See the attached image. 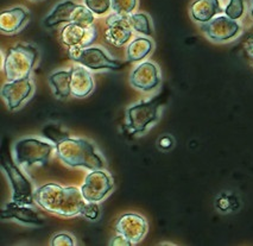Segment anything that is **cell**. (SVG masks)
<instances>
[{"label":"cell","mask_w":253,"mask_h":246,"mask_svg":"<svg viewBox=\"0 0 253 246\" xmlns=\"http://www.w3.org/2000/svg\"><path fill=\"white\" fill-rule=\"evenodd\" d=\"M35 201L41 208L61 216L84 215L88 201L78 187H62L57 183H46L35 190Z\"/></svg>","instance_id":"1"},{"label":"cell","mask_w":253,"mask_h":246,"mask_svg":"<svg viewBox=\"0 0 253 246\" xmlns=\"http://www.w3.org/2000/svg\"><path fill=\"white\" fill-rule=\"evenodd\" d=\"M56 155L66 165L72 168H86L88 170L105 168L104 158L95 146L84 138H69L56 145Z\"/></svg>","instance_id":"2"},{"label":"cell","mask_w":253,"mask_h":246,"mask_svg":"<svg viewBox=\"0 0 253 246\" xmlns=\"http://www.w3.org/2000/svg\"><path fill=\"white\" fill-rule=\"evenodd\" d=\"M38 57L40 51L32 44L19 43L8 49L2 61V70L7 80L14 81L30 78Z\"/></svg>","instance_id":"3"},{"label":"cell","mask_w":253,"mask_h":246,"mask_svg":"<svg viewBox=\"0 0 253 246\" xmlns=\"http://www.w3.org/2000/svg\"><path fill=\"white\" fill-rule=\"evenodd\" d=\"M94 20L95 14L86 5H80L73 0H63L52 8L50 14L44 19L43 24L48 29L69 23L90 26L94 24Z\"/></svg>","instance_id":"4"},{"label":"cell","mask_w":253,"mask_h":246,"mask_svg":"<svg viewBox=\"0 0 253 246\" xmlns=\"http://www.w3.org/2000/svg\"><path fill=\"white\" fill-rule=\"evenodd\" d=\"M163 104V95L158 94L154 99L140 101L126 111V128L131 134H143L149 126L160 119V108Z\"/></svg>","instance_id":"5"},{"label":"cell","mask_w":253,"mask_h":246,"mask_svg":"<svg viewBox=\"0 0 253 246\" xmlns=\"http://www.w3.org/2000/svg\"><path fill=\"white\" fill-rule=\"evenodd\" d=\"M16 161V160H14ZM11 152H2L1 166L12 187V201L18 202L20 205L34 206L35 190L31 181L25 176L24 172L19 169V164L14 163Z\"/></svg>","instance_id":"6"},{"label":"cell","mask_w":253,"mask_h":246,"mask_svg":"<svg viewBox=\"0 0 253 246\" xmlns=\"http://www.w3.org/2000/svg\"><path fill=\"white\" fill-rule=\"evenodd\" d=\"M54 149H56V145L48 142L37 138H23L14 145V160L19 165H25L26 168H30L35 164L46 165Z\"/></svg>","instance_id":"7"},{"label":"cell","mask_w":253,"mask_h":246,"mask_svg":"<svg viewBox=\"0 0 253 246\" xmlns=\"http://www.w3.org/2000/svg\"><path fill=\"white\" fill-rule=\"evenodd\" d=\"M68 55L76 63L86 67L89 70H94V72H99V70H119L126 64L111 57L105 50L96 48V46L72 49V50H68Z\"/></svg>","instance_id":"8"},{"label":"cell","mask_w":253,"mask_h":246,"mask_svg":"<svg viewBox=\"0 0 253 246\" xmlns=\"http://www.w3.org/2000/svg\"><path fill=\"white\" fill-rule=\"evenodd\" d=\"M114 188V182L111 175L102 169L90 170L81 186L82 196L86 201L100 202Z\"/></svg>","instance_id":"9"},{"label":"cell","mask_w":253,"mask_h":246,"mask_svg":"<svg viewBox=\"0 0 253 246\" xmlns=\"http://www.w3.org/2000/svg\"><path fill=\"white\" fill-rule=\"evenodd\" d=\"M96 36H98V32L93 25L84 26L76 24V23L66 24L62 28L60 34L61 42L69 50L90 46V44L95 41Z\"/></svg>","instance_id":"10"},{"label":"cell","mask_w":253,"mask_h":246,"mask_svg":"<svg viewBox=\"0 0 253 246\" xmlns=\"http://www.w3.org/2000/svg\"><path fill=\"white\" fill-rule=\"evenodd\" d=\"M118 234L124 237L130 245H136L140 243L148 232V222L145 218L136 213H126L119 216L116 224Z\"/></svg>","instance_id":"11"},{"label":"cell","mask_w":253,"mask_h":246,"mask_svg":"<svg viewBox=\"0 0 253 246\" xmlns=\"http://www.w3.org/2000/svg\"><path fill=\"white\" fill-rule=\"evenodd\" d=\"M133 35V29L128 16H123L114 12L106 18L105 38L114 46H123L128 42Z\"/></svg>","instance_id":"12"},{"label":"cell","mask_w":253,"mask_h":246,"mask_svg":"<svg viewBox=\"0 0 253 246\" xmlns=\"http://www.w3.org/2000/svg\"><path fill=\"white\" fill-rule=\"evenodd\" d=\"M34 93V83L31 79L8 81L1 88V96L6 101L8 110L16 111Z\"/></svg>","instance_id":"13"},{"label":"cell","mask_w":253,"mask_h":246,"mask_svg":"<svg viewBox=\"0 0 253 246\" xmlns=\"http://www.w3.org/2000/svg\"><path fill=\"white\" fill-rule=\"evenodd\" d=\"M160 69L155 63L146 61L140 63L132 72L130 82L134 88L143 92H151L161 84Z\"/></svg>","instance_id":"14"},{"label":"cell","mask_w":253,"mask_h":246,"mask_svg":"<svg viewBox=\"0 0 253 246\" xmlns=\"http://www.w3.org/2000/svg\"><path fill=\"white\" fill-rule=\"evenodd\" d=\"M202 30L208 38L216 42H225L234 38L239 34L240 25L227 16H219L208 23H205Z\"/></svg>","instance_id":"15"},{"label":"cell","mask_w":253,"mask_h":246,"mask_svg":"<svg viewBox=\"0 0 253 246\" xmlns=\"http://www.w3.org/2000/svg\"><path fill=\"white\" fill-rule=\"evenodd\" d=\"M2 220H16L25 225H34V226H41L43 225V218L38 212H36L31 206L28 205H20L18 202L10 201L6 204L1 210Z\"/></svg>","instance_id":"16"},{"label":"cell","mask_w":253,"mask_h":246,"mask_svg":"<svg viewBox=\"0 0 253 246\" xmlns=\"http://www.w3.org/2000/svg\"><path fill=\"white\" fill-rule=\"evenodd\" d=\"M30 13L25 7L16 6L0 13V30L4 34H16L28 23Z\"/></svg>","instance_id":"17"},{"label":"cell","mask_w":253,"mask_h":246,"mask_svg":"<svg viewBox=\"0 0 253 246\" xmlns=\"http://www.w3.org/2000/svg\"><path fill=\"white\" fill-rule=\"evenodd\" d=\"M95 83L86 67L79 66L72 68V95L75 98H86L93 92Z\"/></svg>","instance_id":"18"},{"label":"cell","mask_w":253,"mask_h":246,"mask_svg":"<svg viewBox=\"0 0 253 246\" xmlns=\"http://www.w3.org/2000/svg\"><path fill=\"white\" fill-rule=\"evenodd\" d=\"M221 12L219 0H195L190 5L193 19L200 23H208Z\"/></svg>","instance_id":"19"},{"label":"cell","mask_w":253,"mask_h":246,"mask_svg":"<svg viewBox=\"0 0 253 246\" xmlns=\"http://www.w3.org/2000/svg\"><path fill=\"white\" fill-rule=\"evenodd\" d=\"M48 81L55 96L66 99L72 95V69L55 72L49 76Z\"/></svg>","instance_id":"20"},{"label":"cell","mask_w":253,"mask_h":246,"mask_svg":"<svg viewBox=\"0 0 253 246\" xmlns=\"http://www.w3.org/2000/svg\"><path fill=\"white\" fill-rule=\"evenodd\" d=\"M154 49V43L146 37H138L128 44L126 49V57L128 62H139L148 57Z\"/></svg>","instance_id":"21"},{"label":"cell","mask_w":253,"mask_h":246,"mask_svg":"<svg viewBox=\"0 0 253 246\" xmlns=\"http://www.w3.org/2000/svg\"><path fill=\"white\" fill-rule=\"evenodd\" d=\"M132 29L137 31L138 34H142L144 36H152L154 35V28H152L151 18L149 14L144 12L132 13L128 16Z\"/></svg>","instance_id":"22"},{"label":"cell","mask_w":253,"mask_h":246,"mask_svg":"<svg viewBox=\"0 0 253 246\" xmlns=\"http://www.w3.org/2000/svg\"><path fill=\"white\" fill-rule=\"evenodd\" d=\"M42 134L43 137H45V138L49 139L50 142L54 143L55 145L60 144L62 140L69 138L70 137L68 132L62 130L60 125H55V124L46 125V126L42 130Z\"/></svg>","instance_id":"23"},{"label":"cell","mask_w":253,"mask_h":246,"mask_svg":"<svg viewBox=\"0 0 253 246\" xmlns=\"http://www.w3.org/2000/svg\"><path fill=\"white\" fill-rule=\"evenodd\" d=\"M112 10L118 14L130 16L136 10L138 0H111Z\"/></svg>","instance_id":"24"},{"label":"cell","mask_w":253,"mask_h":246,"mask_svg":"<svg viewBox=\"0 0 253 246\" xmlns=\"http://www.w3.org/2000/svg\"><path fill=\"white\" fill-rule=\"evenodd\" d=\"M84 5L95 16H104L112 8L111 0H84Z\"/></svg>","instance_id":"25"},{"label":"cell","mask_w":253,"mask_h":246,"mask_svg":"<svg viewBox=\"0 0 253 246\" xmlns=\"http://www.w3.org/2000/svg\"><path fill=\"white\" fill-rule=\"evenodd\" d=\"M244 11H245L244 0H229L228 5L225 8L226 16L234 20L241 18V16L244 14Z\"/></svg>","instance_id":"26"},{"label":"cell","mask_w":253,"mask_h":246,"mask_svg":"<svg viewBox=\"0 0 253 246\" xmlns=\"http://www.w3.org/2000/svg\"><path fill=\"white\" fill-rule=\"evenodd\" d=\"M243 51L245 57L250 63L253 66V28L251 31L246 35L245 40L243 42Z\"/></svg>","instance_id":"27"},{"label":"cell","mask_w":253,"mask_h":246,"mask_svg":"<svg viewBox=\"0 0 253 246\" xmlns=\"http://www.w3.org/2000/svg\"><path fill=\"white\" fill-rule=\"evenodd\" d=\"M52 246H74L76 243L74 238L68 233H58L52 237L51 243Z\"/></svg>","instance_id":"28"},{"label":"cell","mask_w":253,"mask_h":246,"mask_svg":"<svg viewBox=\"0 0 253 246\" xmlns=\"http://www.w3.org/2000/svg\"><path fill=\"white\" fill-rule=\"evenodd\" d=\"M100 215V208L98 206V202H89L88 201L86 210H84V216H86L89 220H96Z\"/></svg>","instance_id":"29"},{"label":"cell","mask_w":253,"mask_h":246,"mask_svg":"<svg viewBox=\"0 0 253 246\" xmlns=\"http://www.w3.org/2000/svg\"><path fill=\"white\" fill-rule=\"evenodd\" d=\"M111 245H118V246H131L130 243L127 242L124 237L120 236V234H117V237H114L113 240L111 242Z\"/></svg>","instance_id":"30"},{"label":"cell","mask_w":253,"mask_h":246,"mask_svg":"<svg viewBox=\"0 0 253 246\" xmlns=\"http://www.w3.org/2000/svg\"><path fill=\"white\" fill-rule=\"evenodd\" d=\"M158 144L162 149H170L172 146V139L169 136H164L160 139Z\"/></svg>","instance_id":"31"},{"label":"cell","mask_w":253,"mask_h":246,"mask_svg":"<svg viewBox=\"0 0 253 246\" xmlns=\"http://www.w3.org/2000/svg\"><path fill=\"white\" fill-rule=\"evenodd\" d=\"M251 14H252V17H253V0H252V11H251Z\"/></svg>","instance_id":"32"},{"label":"cell","mask_w":253,"mask_h":246,"mask_svg":"<svg viewBox=\"0 0 253 246\" xmlns=\"http://www.w3.org/2000/svg\"><path fill=\"white\" fill-rule=\"evenodd\" d=\"M32 1H41V0H32Z\"/></svg>","instance_id":"33"}]
</instances>
